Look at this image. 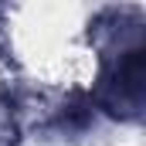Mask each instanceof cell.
I'll use <instances>...</instances> for the list:
<instances>
[{
    "mask_svg": "<svg viewBox=\"0 0 146 146\" xmlns=\"http://www.w3.org/2000/svg\"><path fill=\"white\" fill-rule=\"evenodd\" d=\"M143 78H146V51L136 41L122 44L115 61L102 75V106L109 112H136L143 106Z\"/></svg>",
    "mask_w": 146,
    "mask_h": 146,
    "instance_id": "6da1fadb",
    "label": "cell"
}]
</instances>
